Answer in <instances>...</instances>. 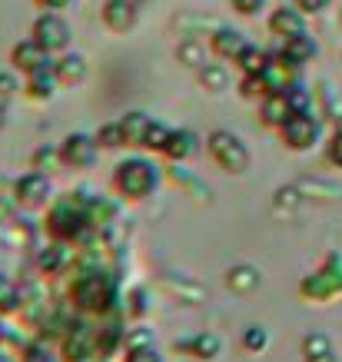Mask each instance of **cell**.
<instances>
[{"label": "cell", "mask_w": 342, "mask_h": 362, "mask_svg": "<svg viewBox=\"0 0 342 362\" xmlns=\"http://www.w3.org/2000/svg\"><path fill=\"white\" fill-rule=\"evenodd\" d=\"M240 346H243L249 356H263L266 346H269V329H266V326H259V322L246 326L243 336H240Z\"/></svg>", "instance_id": "cell-29"}, {"label": "cell", "mask_w": 342, "mask_h": 362, "mask_svg": "<svg viewBox=\"0 0 342 362\" xmlns=\"http://www.w3.org/2000/svg\"><path fill=\"white\" fill-rule=\"evenodd\" d=\"M299 11L306 13V17H316V13H322V11H329V4L332 0H293Z\"/></svg>", "instance_id": "cell-42"}, {"label": "cell", "mask_w": 342, "mask_h": 362, "mask_svg": "<svg viewBox=\"0 0 342 362\" xmlns=\"http://www.w3.org/2000/svg\"><path fill=\"white\" fill-rule=\"evenodd\" d=\"M206 153H210V160L220 166L223 173L230 176H243L253 166V153H249L246 140L232 130H213L206 136Z\"/></svg>", "instance_id": "cell-4"}, {"label": "cell", "mask_w": 342, "mask_h": 362, "mask_svg": "<svg viewBox=\"0 0 342 362\" xmlns=\"http://www.w3.org/2000/svg\"><path fill=\"white\" fill-rule=\"evenodd\" d=\"M286 97H289V103H293V110L296 113H309L312 110V93H309V87L299 80L296 87H289L286 90Z\"/></svg>", "instance_id": "cell-35"}, {"label": "cell", "mask_w": 342, "mask_h": 362, "mask_svg": "<svg viewBox=\"0 0 342 362\" xmlns=\"http://www.w3.org/2000/svg\"><path fill=\"white\" fill-rule=\"evenodd\" d=\"M60 166H64L60 146H54V143H44V146H37V150H33L30 170H40V173H50V176H54Z\"/></svg>", "instance_id": "cell-26"}, {"label": "cell", "mask_w": 342, "mask_h": 362, "mask_svg": "<svg viewBox=\"0 0 342 362\" xmlns=\"http://www.w3.org/2000/svg\"><path fill=\"white\" fill-rule=\"evenodd\" d=\"M266 93H269V90H266V83H263V77H259V74H243V80H240V97H243V100H256V103H259Z\"/></svg>", "instance_id": "cell-34"}, {"label": "cell", "mask_w": 342, "mask_h": 362, "mask_svg": "<svg viewBox=\"0 0 342 362\" xmlns=\"http://www.w3.org/2000/svg\"><path fill=\"white\" fill-rule=\"evenodd\" d=\"M293 103H289L286 93H266L263 100H259V123L263 127H273V130H279L283 123L293 117Z\"/></svg>", "instance_id": "cell-20"}, {"label": "cell", "mask_w": 342, "mask_h": 362, "mask_svg": "<svg viewBox=\"0 0 342 362\" xmlns=\"http://www.w3.org/2000/svg\"><path fill=\"white\" fill-rule=\"evenodd\" d=\"M199 77V87L206 90V93H220V90L230 87V64H223V60H216V64H206L196 70Z\"/></svg>", "instance_id": "cell-24"}, {"label": "cell", "mask_w": 342, "mask_h": 362, "mask_svg": "<svg viewBox=\"0 0 342 362\" xmlns=\"http://www.w3.org/2000/svg\"><path fill=\"white\" fill-rule=\"evenodd\" d=\"M146 313H150V293H146L143 286H133L130 293H126V319L130 322H143Z\"/></svg>", "instance_id": "cell-30"}, {"label": "cell", "mask_w": 342, "mask_h": 362, "mask_svg": "<svg viewBox=\"0 0 342 362\" xmlns=\"http://www.w3.org/2000/svg\"><path fill=\"white\" fill-rule=\"evenodd\" d=\"M66 296L73 303L80 316H90V319H107L113 313H120V279L100 266H80L73 279H70V289Z\"/></svg>", "instance_id": "cell-1"}, {"label": "cell", "mask_w": 342, "mask_h": 362, "mask_svg": "<svg viewBox=\"0 0 342 362\" xmlns=\"http://www.w3.org/2000/svg\"><path fill=\"white\" fill-rule=\"evenodd\" d=\"M302 362H339V359H336V349H329V352H319V356H309Z\"/></svg>", "instance_id": "cell-44"}, {"label": "cell", "mask_w": 342, "mask_h": 362, "mask_svg": "<svg viewBox=\"0 0 342 362\" xmlns=\"http://www.w3.org/2000/svg\"><path fill=\"white\" fill-rule=\"evenodd\" d=\"M40 11H57V13H64V11H70L77 0H33Z\"/></svg>", "instance_id": "cell-43"}, {"label": "cell", "mask_w": 342, "mask_h": 362, "mask_svg": "<svg viewBox=\"0 0 342 362\" xmlns=\"http://www.w3.org/2000/svg\"><path fill=\"white\" fill-rule=\"evenodd\" d=\"M20 362H64V356L47 342H30L20 349Z\"/></svg>", "instance_id": "cell-33"}, {"label": "cell", "mask_w": 342, "mask_h": 362, "mask_svg": "<svg viewBox=\"0 0 342 362\" xmlns=\"http://www.w3.org/2000/svg\"><path fill=\"white\" fill-rule=\"evenodd\" d=\"M230 4L240 17H256L259 11H266V0H230Z\"/></svg>", "instance_id": "cell-39"}, {"label": "cell", "mask_w": 342, "mask_h": 362, "mask_svg": "<svg viewBox=\"0 0 342 362\" xmlns=\"http://www.w3.org/2000/svg\"><path fill=\"white\" fill-rule=\"evenodd\" d=\"M223 283H226V289L236 293V296H249V293H256V289L263 286V273H259L253 263H236L226 269Z\"/></svg>", "instance_id": "cell-18"}, {"label": "cell", "mask_w": 342, "mask_h": 362, "mask_svg": "<svg viewBox=\"0 0 342 362\" xmlns=\"http://www.w3.org/2000/svg\"><path fill=\"white\" fill-rule=\"evenodd\" d=\"M246 47H249V40H246V33L236 30V27H216V30L210 33V54L216 57V60H223V64H236V60L243 57Z\"/></svg>", "instance_id": "cell-15"}, {"label": "cell", "mask_w": 342, "mask_h": 362, "mask_svg": "<svg viewBox=\"0 0 342 362\" xmlns=\"http://www.w3.org/2000/svg\"><path fill=\"white\" fill-rule=\"evenodd\" d=\"M177 352H183V356H189V359H196V362H213V359H220L223 339L216 332H193V336L177 342Z\"/></svg>", "instance_id": "cell-16"}, {"label": "cell", "mask_w": 342, "mask_h": 362, "mask_svg": "<svg viewBox=\"0 0 342 362\" xmlns=\"http://www.w3.org/2000/svg\"><path fill=\"white\" fill-rule=\"evenodd\" d=\"M187 362H196V359H187Z\"/></svg>", "instance_id": "cell-48"}, {"label": "cell", "mask_w": 342, "mask_h": 362, "mask_svg": "<svg viewBox=\"0 0 342 362\" xmlns=\"http://www.w3.org/2000/svg\"><path fill=\"white\" fill-rule=\"evenodd\" d=\"M54 197V176L50 173H40V170H27L23 176H17L13 183V199L27 209H37V206H47Z\"/></svg>", "instance_id": "cell-10"}, {"label": "cell", "mask_w": 342, "mask_h": 362, "mask_svg": "<svg viewBox=\"0 0 342 362\" xmlns=\"http://www.w3.org/2000/svg\"><path fill=\"white\" fill-rule=\"evenodd\" d=\"M266 60H269V50H263V47H256L249 44L243 50V57L236 60V66H240V74H259L266 66Z\"/></svg>", "instance_id": "cell-32"}, {"label": "cell", "mask_w": 342, "mask_h": 362, "mask_svg": "<svg viewBox=\"0 0 342 362\" xmlns=\"http://www.w3.org/2000/svg\"><path fill=\"white\" fill-rule=\"evenodd\" d=\"M0 362H11V356H7V352L0 349Z\"/></svg>", "instance_id": "cell-47"}, {"label": "cell", "mask_w": 342, "mask_h": 362, "mask_svg": "<svg viewBox=\"0 0 342 362\" xmlns=\"http://www.w3.org/2000/svg\"><path fill=\"white\" fill-rule=\"evenodd\" d=\"M60 90V80L54 77V70H40V74H30L23 77V97L30 103H50Z\"/></svg>", "instance_id": "cell-21"}, {"label": "cell", "mask_w": 342, "mask_h": 362, "mask_svg": "<svg viewBox=\"0 0 342 362\" xmlns=\"http://www.w3.org/2000/svg\"><path fill=\"white\" fill-rule=\"evenodd\" d=\"M203 146H206V140H199L196 130H189V127H173L160 156H166L170 163H187V160H193Z\"/></svg>", "instance_id": "cell-14"}, {"label": "cell", "mask_w": 342, "mask_h": 362, "mask_svg": "<svg viewBox=\"0 0 342 362\" xmlns=\"http://www.w3.org/2000/svg\"><path fill=\"white\" fill-rule=\"evenodd\" d=\"M326 156H329L332 166H339L342 170V130H336L329 136V143H326Z\"/></svg>", "instance_id": "cell-41"}, {"label": "cell", "mask_w": 342, "mask_h": 362, "mask_svg": "<svg viewBox=\"0 0 342 362\" xmlns=\"http://www.w3.org/2000/svg\"><path fill=\"white\" fill-rule=\"evenodd\" d=\"M163 183V173L160 166L143 160V156H126L113 166V189L117 197H123L126 203H143L160 189Z\"/></svg>", "instance_id": "cell-3"}, {"label": "cell", "mask_w": 342, "mask_h": 362, "mask_svg": "<svg viewBox=\"0 0 342 362\" xmlns=\"http://www.w3.org/2000/svg\"><path fill=\"white\" fill-rule=\"evenodd\" d=\"M30 37L44 47V50H50V54L57 57V54H64V50H70V44H73V27H70V21H66L64 13L44 11L33 21Z\"/></svg>", "instance_id": "cell-7"}, {"label": "cell", "mask_w": 342, "mask_h": 362, "mask_svg": "<svg viewBox=\"0 0 342 362\" xmlns=\"http://www.w3.org/2000/svg\"><path fill=\"white\" fill-rule=\"evenodd\" d=\"M170 130H173V127H166V123L153 120V130H150V136H146V150H153V153H163Z\"/></svg>", "instance_id": "cell-37"}, {"label": "cell", "mask_w": 342, "mask_h": 362, "mask_svg": "<svg viewBox=\"0 0 342 362\" xmlns=\"http://www.w3.org/2000/svg\"><path fill=\"white\" fill-rule=\"evenodd\" d=\"M11 64L17 74L30 77V74H40V70H54V54L44 50L33 37H23L11 47Z\"/></svg>", "instance_id": "cell-12"}, {"label": "cell", "mask_w": 342, "mask_h": 362, "mask_svg": "<svg viewBox=\"0 0 342 362\" xmlns=\"http://www.w3.org/2000/svg\"><path fill=\"white\" fill-rule=\"evenodd\" d=\"M120 127H123V136H126V146H143L146 150V136L153 130V117L143 110H126L120 117Z\"/></svg>", "instance_id": "cell-22"}, {"label": "cell", "mask_w": 342, "mask_h": 362, "mask_svg": "<svg viewBox=\"0 0 342 362\" xmlns=\"http://www.w3.org/2000/svg\"><path fill=\"white\" fill-rule=\"evenodd\" d=\"M100 21L110 33H130L140 21V4L136 0H103Z\"/></svg>", "instance_id": "cell-13"}, {"label": "cell", "mask_w": 342, "mask_h": 362, "mask_svg": "<svg viewBox=\"0 0 342 362\" xmlns=\"http://www.w3.org/2000/svg\"><path fill=\"white\" fill-rule=\"evenodd\" d=\"M20 306H23L20 286L13 283L11 276L0 273V316H13V313H20Z\"/></svg>", "instance_id": "cell-27"}, {"label": "cell", "mask_w": 342, "mask_h": 362, "mask_svg": "<svg viewBox=\"0 0 342 362\" xmlns=\"http://www.w3.org/2000/svg\"><path fill=\"white\" fill-rule=\"evenodd\" d=\"M279 50H283L289 60H296V64H302V66H306L312 57L319 54V47H316V40H312L309 30H302V33H296V37L283 40V47H279Z\"/></svg>", "instance_id": "cell-23"}, {"label": "cell", "mask_w": 342, "mask_h": 362, "mask_svg": "<svg viewBox=\"0 0 342 362\" xmlns=\"http://www.w3.org/2000/svg\"><path fill=\"white\" fill-rule=\"evenodd\" d=\"M123 362H163L160 349L150 346V349H133V352H123Z\"/></svg>", "instance_id": "cell-40"}, {"label": "cell", "mask_w": 342, "mask_h": 362, "mask_svg": "<svg viewBox=\"0 0 342 362\" xmlns=\"http://www.w3.org/2000/svg\"><path fill=\"white\" fill-rule=\"evenodd\" d=\"M299 296L306 303H326V299L342 296V252L326 256L319 269L299 279Z\"/></svg>", "instance_id": "cell-5"}, {"label": "cell", "mask_w": 342, "mask_h": 362, "mask_svg": "<svg viewBox=\"0 0 342 362\" xmlns=\"http://www.w3.org/2000/svg\"><path fill=\"white\" fill-rule=\"evenodd\" d=\"M97 143H100V150H123V146H126V136H123L120 120L100 123V130H97Z\"/></svg>", "instance_id": "cell-31"}, {"label": "cell", "mask_w": 342, "mask_h": 362, "mask_svg": "<svg viewBox=\"0 0 342 362\" xmlns=\"http://www.w3.org/2000/svg\"><path fill=\"white\" fill-rule=\"evenodd\" d=\"M17 90H23L20 83H17V77L7 74V70H0V103H7V107H11V100L17 97Z\"/></svg>", "instance_id": "cell-38"}, {"label": "cell", "mask_w": 342, "mask_h": 362, "mask_svg": "<svg viewBox=\"0 0 342 362\" xmlns=\"http://www.w3.org/2000/svg\"><path fill=\"white\" fill-rule=\"evenodd\" d=\"M44 230L50 240L77 243L80 250H87V243H97L100 233L90 226V209L83 193H60V197L47 206Z\"/></svg>", "instance_id": "cell-2"}, {"label": "cell", "mask_w": 342, "mask_h": 362, "mask_svg": "<svg viewBox=\"0 0 342 362\" xmlns=\"http://www.w3.org/2000/svg\"><path fill=\"white\" fill-rule=\"evenodd\" d=\"M266 27H269V33H273V37L289 40V37H296V33L306 30V13L299 11L296 4H293V7H276V11L269 13Z\"/></svg>", "instance_id": "cell-17"}, {"label": "cell", "mask_w": 342, "mask_h": 362, "mask_svg": "<svg viewBox=\"0 0 342 362\" xmlns=\"http://www.w3.org/2000/svg\"><path fill=\"white\" fill-rule=\"evenodd\" d=\"M156 346V332L146 326V322H133L126 326V339H123V352H133V349H150Z\"/></svg>", "instance_id": "cell-28"}, {"label": "cell", "mask_w": 342, "mask_h": 362, "mask_svg": "<svg viewBox=\"0 0 342 362\" xmlns=\"http://www.w3.org/2000/svg\"><path fill=\"white\" fill-rule=\"evenodd\" d=\"M80 263H83V252H80L77 243L66 240H50V246L37 252V269L44 276H66L77 273Z\"/></svg>", "instance_id": "cell-8"}, {"label": "cell", "mask_w": 342, "mask_h": 362, "mask_svg": "<svg viewBox=\"0 0 342 362\" xmlns=\"http://www.w3.org/2000/svg\"><path fill=\"white\" fill-rule=\"evenodd\" d=\"M276 133H279V143H283L286 150L306 153V150H312V146L322 140V120L312 110L309 113H293Z\"/></svg>", "instance_id": "cell-6"}, {"label": "cell", "mask_w": 342, "mask_h": 362, "mask_svg": "<svg viewBox=\"0 0 342 362\" xmlns=\"http://www.w3.org/2000/svg\"><path fill=\"white\" fill-rule=\"evenodd\" d=\"M259 77H263V83H266L269 93H286V90L296 87L299 77H302V64L289 60L283 50H276V54H269L266 66L259 70Z\"/></svg>", "instance_id": "cell-11"}, {"label": "cell", "mask_w": 342, "mask_h": 362, "mask_svg": "<svg viewBox=\"0 0 342 362\" xmlns=\"http://www.w3.org/2000/svg\"><path fill=\"white\" fill-rule=\"evenodd\" d=\"M77 362H110V356H103V352H87V356H80Z\"/></svg>", "instance_id": "cell-45"}, {"label": "cell", "mask_w": 342, "mask_h": 362, "mask_svg": "<svg viewBox=\"0 0 342 362\" xmlns=\"http://www.w3.org/2000/svg\"><path fill=\"white\" fill-rule=\"evenodd\" d=\"M206 54H210V44H199L196 37H183L177 47V60L189 70H199V66L206 64Z\"/></svg>", "instance_id": "cell-25"}, {"label": "cell", "mask_w": 342, "mask_h": 362, "mask_svg": "<svg viewBox=\"0 0 342 362\" xmlns=\"http://www.w3.org/2000/svg\"><path fill=\"white\" fill-rule=\"evenodd\" d=\"M332 349V339L326 332H309L306 339H302V359H309V356H319V352H329Z\"/></svg>", "instance_id": "cell-36"}, {"label": "cell", "mask_w": 342, "mask_h": 362, "mask_svg": "<svg viewBox=\"0 0 342 362\" xmlns=\"http://www.w3.org/2000/svg\"><path fill=\"white\" fill-rule=\"evenodd\" d=\"M57 146H60V156H64V166H70V170H90L100 160V153H103L97 143V133H87V130L66 133Z\"/></svg>", "instance_id": "cell-9"}, {"label": "cell", "mask_w": 342, "mask_h": 362, "mask_svg": "<svg viewBox=\"0 0 342 362\" xmlns=\"http://www.w3.org/2000/svg\"><path fill=\"white\" fill-rule=\"evenodd\" d=\"M7 113H11V107H7V103H0V133L7 130V120H11Z\"/></svg>", "instance_id": "cell-46"}, {"label": "cell", "mask_w": 342, "mask_h": 362, "mask_svg": "<svg viewBox=\"0 0 342 362\" xmlns=\"http://www.w3.org/2000/svg\"><path fill=\"white\" fill-rule=\"evenodd\" d=\"M54 77L60 80V87H77L87 80V60L73 50H64V54L54 57Z\"/></svg>", "instance_id": "cell-19"}]
</instances>
